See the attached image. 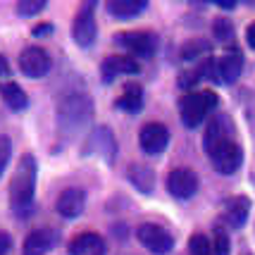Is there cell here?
I'll return each instance as SVG.
<instances>
[{
    "instance_id": "obj_1",
    "label": "cell",
    "mask_w": 255,
    "mask_h": 255,
    "mask_svg": "<svg viewBox=\"0 0 255 255\" xmlns=\"http://www.w3.org/2000/svg\"><path fill=\"white\" fill-rule=\"evenodd\" d=\"M36 157L31 153H24L17 162V169L10 179V208L14 212L24 215L31 210L33 205V193H36Z\"/></svg>"
},
{
    "instance_id": "obj_2",
    "label": "cell",
    "mask_w": 255,
    "mask_h": 255,
    "mask_svg": "<svg viewBox=\"0 0 255 255\" xmlns=\"http://www.w3.org/2000/svg\"><path fill=\"white\" fill-rule=\"evenodd\" d=\"M93 117V100L84 93H69L57 105V127L62 133L74 136Z\"/></svg>"
},
{
    "instance_id": "obj_3",
    "label": "cell",
    "mask_w": 255,
    "mask_h": 255,
    "mask_svg": "<svg viewBox=\"0 0 255 255\" xmlns=\"http://www.w3.org/2000/svg\"><path fill=\"white\" fill-rule=\"evenodd\" d=\"M217 103H220V98L212 91H191L181 98V108H179L181 110V122L189 129H196L217 108Z\"/></svg>"
},
{
    "instance_id": "obj_4",
    "label": "cell",
    "mask_w": 255,
    "mask_h": 255,
    "mask_svg": "<svg viewBox=\"0 0 255 255\" xmlns=\"http://www.w3.org/2000/svg\"><path fill=\"white\" fill-rule=\"evenodd\" d=\"M115 41L122 45L124 50H129L131 57L150 60L157 53V36L153 31H124L117 33Z\"/></svg>"
},
{
    "instance_id": "obj_5",
    "label": "cell",
    "mask_w": 255,
    "mask_h": 255,
    "mask_svg": "<svg viewBox=\"0 0 255 255\" xmlns=\"http://www.w3.org/2000/svg\"><path fill=\"white\" fill-rule=\"evenodd\" d=\"M136 236H138V241H141L143 248H148L150 253H155V255H167L174 248L172 234L167 232L165 227H160V224H153V222L141 224Z\"/></svg>"
},
{
    "instance_id": "obj_6",
    "label": "cell",
    "mask_w": 255,
    "mask_h": 255,
    "mask_svg": "<svg viewBox=\"0 0 255 255\" xmlns=\"http://www.w3.org/2000/svg\"><path fill=\"white\" fill-rule=\"evenodd\" d=\"M234 141V122L229 115H215L205 129V136H203V148L208 150V155H212L220 145Z\"/></svg>"
},
{
    "instance_id": "obj_7",
    "label": "cell",
    "mask_w": 255,
    "mask_h": 255,
    "mask_svg": "<svg viewBox=\"0 0 255 255\" xmlns=\"http://www.w3.org/2000/svg\"><path fill=\"white\" fill-rule=\"evenodd\" d=\"M167 191L174 196V198H193L196 191H198V174L189 169V167H177L167 174Z\"/></svg>"
},
{
    "instance_id": "obj_8",
    "label": "cell",
    "mask_w": 255,
    "mask_h": 255,
    "mask_svg": "<svg viewBox=\"0 0 255 255\" xmlns=\"http://www.w3.org/2000/svg\"><path fill=\"white\" fill-rule=\"evenodd\" d=\"M50 55L45 53L43 48L38 45H31V48H24L22 55H19V69H22L24 77L29 79H41L50 72Z\"/></svg>"
},
{
    "instance_id": "obj_9",
    "label": "cell",
    "mask_w": 255,
    "mask_h": 255,
    "mask_svg": "<svg viewBox=\"0 0 255 255\" xmlns=\"http://www.w3.org/2000/svg\"><path fill=\"white\" fill-rule=\"evenodd\" d=\"M91 10H93V2H89L86 10L79 12L72 22V38L81 48H91L96 43V36H98V24H96V17Z\"/></svg>"
},
{
    "instance_id": "obj_10",
    "label": "cell",
    "mask_w": 255,
    "mask_h": 255,
    "mask_svg": "<svg viewBox=\"0 0 255 255\" xmlns=\"http://www.w3.org/2000/svg\"><path fill=\"white\" fill-rule=\"evenodd\" d=\"M169 143V131H167L165 124H157V122H150L141 127V131H138V145H141V150L148 153V155H157V153H162Z\"/></svg>"
},
{
    "instance_id": "obj_11",
    "label": "cell",
    "mask_w": 255,
    "mask_h": 255,
    "mask_svg": "<svg viewBox=\"0 0 255 255\" xmlns=\"http://www.w3.org/2000/svg\"><path fill=\"white\" fill-rule=\"evenodd\" d=\"M84 153H98L103 160H108L112 162L115 155H117V143H115V136L108 127H100V129H93L89 133V138H86V143H84Z\"/></svg>"
},
{
    "instance_id": "obj_12",
    "label": "cell",
    "mask_w": 255,
    "mask_h": 255,
    "mask_svg": "<svg viewBox=\"0 0 255 255\" xmlns=\"http://www.w3.org/2000/svg\"><path fill=\"white\" fill-rule=\"evenodd\" d=\"M210 160H212V167L220 174H234L241 167V162H244V150H241V145L236 141H229V143L220 145L210 155Z\"/></svg>"
},
{
    "instance_id": "obj_13",
    "label": "cell",
    "mask_w": 255,
    "mask_h": 255,
    "mask_svg": "<svg viewBox=\"0 0 255 255\" xmlns=\"http://www.w3.org/2000/svg\"><path fill=\"white\" fill-rule=\"evenodd\" d=\"M244 72V55L241 50L229 48L217 62H215V81H222V84H234L236 79L241 77Z\"/></svg>"
},
{
    "instance_id": "obj_14",
    "label": "cell",
    "mask_w": 255,
    "mask_h": 255,
    "mask_svg": "<svg viewBox=\"0 0 255 255\" xmlns=\"http://www.w3.org/2000/svg\"><path fill=\"white\" fill-rule=\"evenodd\" d=\"M138 62H136V57L131 55H110L103 60V65H100V77L103 81H115V79L120 77V74H138Z\"/></svg>"
},
{
    "instance_id": "obj_15",
    "label": "cell",
    "mask_w": 255,
    "mask_h": 255,
    "mask_svg": "<svg viewBox=\"0 0 255 255\" xmlns=\"http://www.w3.org/2000/svg\"><path fill=\"white\" fill-rule=\"evenodd\" d=\"M57 212L72 220V217H79L84 208H86V191L79 189V186H72V189H65L60 196H57V203H55Z\"/></svg>"
},
{
    "instance_id": "obj_16",
    "label": "cell",
    "mask_w": 255,
    "mask_h": 255,
    "mask_svg": "<svg viewBox=\"0 0 255 255\" xmlns=\"http://www.w3.org/2000/svg\"><path fill=\"white\" fill-rule=\"evenodd\" d=\"M69 255H105L108 248H105V241L103 236L96 232H81L77 234L69 246H67Z\"/></svg>"
},
{
    "instance_id": "obj_17",
    "label": "cell",
    "mask_w": 255,
    "mask_h": 255,
    "mask_svg": "<svg viewBox=\"0 0 255 255\" xmlns=\"http://www.w3.org/2000/svg\"><path fill=\"white\" fill-rule=\"evenodd\" d=\"M57 241V234L48 227H41V229H33V232L26 234L24 239V248L22 255H45Z\"/></svg>"
},
{
    "instance_id": "obj_18",
    "label": "cell",
    "mask_w": 255,
    "mask_h": 255,
    "mask_svg": "<svg viewBox=\"0 0 255 255\" xmlns=\"http://www.w3.org/2000/svg\"><path fill=\"white\" fill-rule=\"evenodd\" d=\"M248 212H251V200L246 196H234L224 203V220L232 229L244 227L246 220H248Z\"/></svg>"
},
{
    "instance_id": "obj_19",
    "label": "cell",
    "mask_w": 255,
    "mask_h": 255,
    "mask_svg": "<svg viewBox=\"0 0 255 255\" xmlns=\"http://www.w3.org/2000/svg\"><path fill=\"white\" fill-rule=\"evenodd\" d=\"M148 7L145 0H110L108 2V12L115 19H133Z\"/></svg>"
},
{
    "instance_id": "obj_20",
    "label": "cell",
    "mask_w": 255,
    "mask_h": 255,
    "mask_svg": "<svg viewBox=\"0 0 255 255\" xmlns=\"http://www.w3.org/2000/svg\"><path fill=\"white\" fill-rule=\"evenodd\" d=\"M120 110L129 112V115H136V112L143 108V89L138 86V84H133V81H129L127 86H124L122 96L117 98V103H115Z\"/></svg>"
},
{
    "instance_id": "obj_21",
    "label": "cell",
    "mask_w": 255,
    "mask_h": 255,
    "mask_svg": "<svg viewBox=\"0 0 255 255\" xmlns=\"http://www.w3.org/2000/svg\"><path fill=\"white\" fill-rule=\"evenodd\" d=\"M0 93H2V100H5V105L14 112H22L26 110V105H29V98H26V93L19 84H14V81H5L2 86H0Z\"/></svg>"
},
{
    "instance_id": "obj_22",
    "label": "cell",
    "mask_w": 255,
    "mask_h": 255,
    "mask_svg": "<svg viewBox=\"0 0 255 255\" xmlns=\"http://www.w3.org/2000/svg\"><path fill=\"white\" fill-rule=\"evenodd\" d=\"M127 177H129V181H131L136 189L143 191V193H150L153 186H155V174H153L150 167H145V165H129Z\"/></svg>"
},
{
    "instance_id": "obj_23",
    "label": "cell",
    "mask_w": 255,
    "mask_h": 255,
    "mask_svg": "<svg viewBox=\"0 0 255 255\" xmlns=\"http://www.w3.org/2000/svg\"><path fill=\"white\" fill-rule=\"evenodd\" d=\"M212 50L210 41H205V38H193L189 43L181 45V60H196L200 55H208Z\"/></svg>"
},
{
    "instance_id": "obj_24",
    "label": "cell",
    "mask_w": 255,
    "mask_h": 255,
    "mask_svg": "<svg viewBox=\"0 0 255 255\" xmlns=\"http://www.w3.org/2000/svg\"><path fill=\"white\" fill-rule=\"evenodd\" d=\"M189 255H215L212 253V241L205 234H193L189 239Z\"/></svg>"
},
{
    "instance_id": "obj_25",
    "label": "cell",
    "mask_w": 255,
    "mask_h": 255,
    "mask_svg": "<svg viewBox=\"0 0 255 255\" xmlns=\"http://www.w3.org/2000/svg\"><path fill=\"white\" fill-rule=\"evenodd\" d=\"M212 253L215 255H229L232 253V244H229V234L222 227H215L212 234Z\"/></svg>"
},
{
    "instance_id": "obj_26",
    "label": "cell",
    "mask_w": 255,
    "mask_h": 255,
    "mask_svg": "<svg viewBox=\"0 0 255 255\" xmlns=\"http://www.w3.org/2000/svg\"><path fill=\"white\" fill-rule=\"evenodd\" d=\"M45 10V0H22L17 2V14L19 17H33Z\"/></svg>"
},
{
    "instance_id": "obj_27",
    "label": "cell",
    "mask_w": 255,
    "mask_h": 255,
    "mask_svg": "<svg viewBox=\"0 0 255 255\" xmlns=\"http://www.w3.org/2000/svg\"><path fill=\"white\" fill-rule=\"evenodd\" d=\"M212 33L220 38V41H232V36H234V26L229 19H224V17H220L217 22L212 24Z\"/></svg>"
},
{
    "instance_id": "obj_28",
    "label": "cell",
    "mask_w": 255,
    "mask_h": 255,
    "mask_svg": "<svg viewBox=\"0 0 255 255\" xmlns=\"http://www.w3.org/2000/svg\"><path fill=\"white\" fill-rule=\"evenodd\" d=\"M10 153H12L10 138H7V136H0V177H2L7 162H10Z\"/></svg>"
},
{
    "instance_id": "obj_29",
    "label": "cell",
    "mask_w": 255,
    "mask_h": 255,
    "mask_svg": "<svg viewBox=\"0 0 255 255\" xmlns=\"http://www.w3.org/2000/svg\"><path fill=\"white\" fill-rule=\"evenodd\" d=\"M50 33H53V24L43 22V24H36V26H33V36H36V38H48Z\"/></svg>"
},
{
    "instance_id": "obj_30",
    "label": "cell",
    "mask_w": 255,
    "mask_h": 255,
    "mask_svg": "<svg viewBox=\"0 0 255 255\" xmlns=\"http://www.w3.org/2000/svg\"><path fill=\"white\" fill-rule=\"evenodd\" d=\"M10 236H7V234L5 232H0V255H5L7 253V251H10Z\"/></svg>"
},
{
    "instance_id": "obj_31",
    "label": "cell",
    "mask_w": 255,
    "mask_h": 255,
    "mask_svg": "<svg viewBox=\"0 0 255 255\" xmlns=\"http://www.w3.org/2000/svg\"><path fill=\"white\" fill-rule=\"evenodd\" d=\"M10 74H12V69H10V65H7V60L0 55V77L5 79V77H10Z\"/></svg>"
},
{
    "instance_id": "obj_32",
    "label": "cell",
    "mask_w": 255,
    "mask_h": 255,
    "mask_svg": "<svg viewBox=\"0 0 255 255\" xmlns=\"http://www.w3.org/2000/svg\"><path fill=\"white\" fill-rule=\"evenodd\" d=\"M246 41H248V45H251V48H255V22L246 29Z\"/></svg>"
},
{
    "instance_id": "obj_33",
    "label": "cell",
    "mask_w": 255,
    "mask_h": 255,
    "mask_svg": "<svg viewBox=\"0 0 255 255\" xmlns=\"http://www.w3.org/2000/svg\"><path fill=\"white\" fill-rule=\"evenodd\" d=\"M220 7H222V10H234L236 2H220Z\"/></svg>"
}]
</instances>
